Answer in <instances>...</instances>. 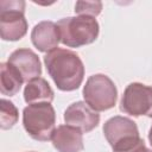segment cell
Here are the masks:
<instances>
[{"label":"cell","instance_id":"10","mask_svg":"<svg viewBox=\"0 0 152 152\" xmlns=\"http://www.w3.org/2000/svg\"><path fill=\"white\" fill-rule=\"evenodd\" d=\"M31 42L42 52H50L58 48L61 42L59 30L56 23L44 20L38 23L31 32Z\"/></svg>","mask_w":152,"mask_h":152},{"label":"cell","instance_id":"13","mask_svg":"<svg viewBox=\"0 0 152 152\" xmlns=\"http://www.w3.org/2000/svg\"><path fill=\"white\" fill-rule=\"evenodd\" d=\"M24 80L19 71L8 62L0 64V91L2 95L14 96L21 88Z\"/></svg>","mask_w":152,"mask_h":152},{"label":"cell","instance_id":"6","mask_svg":"<svg viewBox=\"0 0 152 152\" xmlns=\"http://www.w3.org/2000/svg\"><path fill=\"white\" fill-rule=\"evenodd\" d=\"M25 5L23 0L0 1V36L2 40L15 42L27 33Z\"/></svg>","mask_w":152,"mask_h":152},{"label":"cell","instance_id":"12","mask_svg":"<svg viewBox=\"0 0 152 152\" xmlns=\"http://www.w3.org/2000/svg\"><path fill=\"white\" fill-rule=\"evenodd\" d=\"M55 97V93L49 82L43 77H37L28 81L24 89V100L27 104L49 102L51 103Z\"/></svg>","mask_w":152,"mask_h":152},{"label":"cell","instance_id":"16","mask_svg":"<svg viewBox=\"0 0 152 152\" xmlns=\"http://www.w3.org/2000/svg\"><path fill=\"white\" fill-rule=\"evenodd\" d=\"M132 152H152V150H150V148H147L146 146H145V142L142 141L138 147H135Z\"/></svg>","mask_w":152,"mask_h":152},{"label":"cell","instance_id":"5","mask_svg":"<svg viewBox=\"0 0 152 152\" xmlns=\"http://www.w3.org/2000/svg\"><path fill=\"white\" fill-rule=\"evenodd\" d=\"M84 102L95 112L113 108L118 100V89L114 82L103 74L91 75L83 87Z\"/></svg>","mask_w":152,"mask_h":152},{"label":"cell","instance_id":"3","mask_svg":"<svg viewBox=\"0 0 152 152\" xmlns=\"http://www.w3.org/2000/svg\"><path fill=\"white\" fill-rule=\"evenodd\" d=\"M23 126L33 140H51L56 129V113L52 104L39 102L26 106L23 110Z\"/></svg>","mask_w":152,"mask_h":152},{"label":"cell","instance_id":"4","mask_svg":"<svg viewBox=\"0 0 152 152\" xmlns=\"http://www.w3.org/2000/svg\"><path fill=\"white\" fill-rule=\"evenodd\" d=\"M103 134L113 152H132L144 141L139 135L137 124L121 115L113 116L104 122Z\"/></svg>","mask_w":152,"mask_h":152},{"label":"cell","instance_id":"17","mask_svg":"<svg viewBox=\"0 0 152 152\" xmlns=\"http://www.w3.org/2000/svg\"><path fill=\"white\" fill-rule=\"evenodd\" d=\"M148 141H150V144H151V146H152V125H151L150 131H148Z\"/></svg>","mask_w":152,"mask_h":152},{"label":"cell","instance_id":"15","mask_svg":"<svg viewBox=\"0 0 152 152\" xmlns=\"http://www.w3.org/2000/svg\"><path fill=\"white\" fill-rule=\"evenodd\" d=\"M102 11L101 1H77L75 5V13L77 15H88L96 18Z\"/></svg>","mask_w":152,"mask_h":152},{"label":"cell","instance_id":"14","mask_svg":"<svg viewBox=\"0 0 152 152\" xmlns=\"http://www.w3.org/2000/svg\"><path fill=\"white\" fill-rule=\"evenodd\" d=\"M19 119V112L13 102L6 99L0 101V127L1 129L12 128Z\"/></svg>","mask_w":152,"mask_h":152},{"label":"cell","instance_id":"9","mask_svg":"<svg viewBox=\"0 0 152 152\" xmlns=\"http://www.w3.org/2000/svg\"><path fill=\"white\" fill-rule=\"evenodd\" d=\"M7 62L19 71L24 82L26 83L33 78L40 77L42 75V64L39 57L31 49L23 48L14 50L10 55Z\"/></svg>","mask_w":152,"mask_h":152},{"label":"cell","instance_id":"8","mask_svg":"<svg viewBox=\"0 0 152 152\" xmlns=\"http://www.w3.org/2000/svg\"><path fill=\"white\" fill-rule=\"evenodd\" d=\"M64 121L65 125L75 127L83 133H88L97 127L100 114L91 109L86 102L77 101L64 110Z\"/></svg>","mask_w":152,"mask_h":152},{"label":"cell","instance_id":"11","mask_svg":"<svg viewBox=\"0 0 152 152\" xmlns=\"http://www.w3.org/2000/svg\"><path fill=\"white\" fill-rule=\"evenodd\" d=\"M51 141L58 152H81L84 148L83 132L69 125H59L55 129Z\"/></svg>","mask_w":152,"mask_h":152},{"label":"cell","instance_id":"2","mask_svg":"<svg viewBox=\"0 0 152 152\" xmlns=\"http://www.w3.org/2000/svg\"><path fill=\"white\" fill-rule=\"evenodd\" d=\"M61 43L68 48H81L94 43L100 32L99 23L88 15H76L59 19L57 23Z\"/></svg>","mask_w":152,"mask_h":152},{"label":"cell","instance_id":"1","mask_svg":"<svg viewBox=\"0 0 152 152\" xmlns=\"http://www.w3.org/2000/svg\"><path fill=\"white\" fill-rule=\"evenodd\" d=\"M44 64L49 76L62 91H74L83 82V62L71 50L56 48L44 56Z\"/></svg>","mask_w":152,"mask_h":152},{"label":"cell","instance_id":"7","mask_svg":"<svg viewBox=\"0 0 152 152\" xmlns=\"http://www.w3.org/2000/svg\"><path fill=\"white\" fill-rule=\"evenodd\" d=\"M120 109L132 116L152 118V87L139 82L129 83L121 97Z\"/></svg>","mask_w":152,"mask_h":152}]
</instances>
